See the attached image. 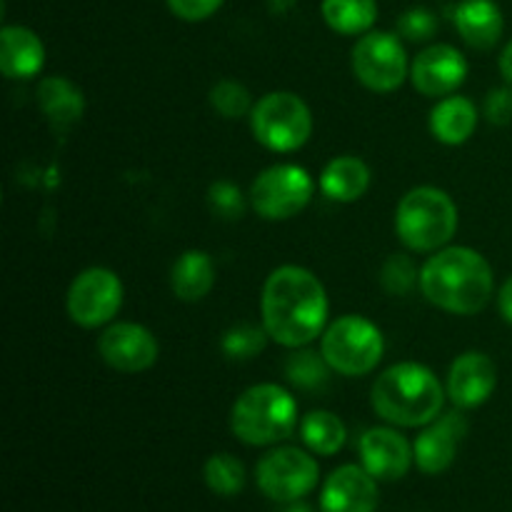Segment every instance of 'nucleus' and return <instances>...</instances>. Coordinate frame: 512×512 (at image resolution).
<instances>
[{
  "mask_svg": "<svg viewBox=\"0 0 512 512\" xmlns=\"http://www.w3.org/2000/svg\"><path fill=\"white\" fill-rule=\"evenodd\" d=\"M328 293L315 273L300 265H280L265 278L260 318L270 340L283 348H305L328 328Z\"/></svg>",
  "mask_w": 512,
  "mask_h": 512,
  "instance_id": "f257e3e1",
  "label": "nucleus"
},
{
  "mask_svg": "<svg viewBox=\"0 0 512 512\" xmlns=\"http://www.w3.org/2000/svg\"><path fill=\"white\" fill-rule=\"evenodd\" d=\"M420 290L445 313L475 315L493 298V268L478 250L445 245L420 268Z\"/></svg>",
  "mask_w": 512,
  "mask_h": 512,
  "instance_id": "f03ea898",
  "label": "nucleus"
},
{
  "mask_svg": "<svg viewBox=\"0 0 512 512\" xmlns=\"http://www.w3.org/2000/svg\"><path fill=\"white\" fill-rule=\"evenodd\" d=\"M448 390L438 375L420 363H398L373 383V410L398 428H425L443 413Z\"/></svg>",
  "mask_w": 512,
  "mask_h": 512,
  "instance_id": "7ed1b4c3",
  "label": "nucleus"
},
{
  "mask_svg": "<svg viewBox=\"0 0 512 512\" xmlns=\"http://www.w3.org/2000/svg\"><path fill=\"white\" fill-rule=\"evenodd\" d=\"M298 428V403L285 388L260 383L245 390L230 410V430L235 438L253 448L275 445L290 438Z\"/></svg>",
  "mask_w": 512,
  "mask_h": 512,
  "instance_id": "20e7f679",
  "label": "nucleus"
},
{
  "mask_svg": "<svg viewBox=\"0 0 512 512\" xmlns=\"http://www.w3.org/2000/svg\"><path fill=\"white\" fill-rule=\"evenodd\" d=\"M458 230V205L445 190L420 185L408 190L395 210V233L413 253H435Z\"/></svg>",
  "mask_w": 512,
  "mask_h": 512,
  "instance_id": "39448f33",
  "label": "nucleus"
},
{
  "mask_svg": "<svg viewBox=\"0 0 512 512\" xmlns=\"http://www.w3.org/2000/svg\"><path fill=\"white\" fill-rule=\"evenodd\" d=\"M320 353L345 378L373 373L385 353L383 330L363 315H343L320 335Z\"/></svg>",
  "mask_w": 512,
  "mask_h": 512,
  "instance_id": "423d86ee",
  "label": "nucleus"
},
{
  "mask_svg": "<svg viewBox=\"0 0 512 512\" xmlns=\"http://www.w3.org/2000/svg\"><path fill=\"white\" fill-rule=\"evenodd\" d=\"M250 130L263 148L273 153H295L313 135V113L300 95L273 90L253 105Z\"/></svg>",
  "mask_w": 512,
  "mask_h": 512,
  "instance_id": "0eeeda50",
  "label": "nucleus"
},
{
  "mask_svg": "<svg viewBox=\"0 0 512 512\" xmlns=\"http://www.w3.org/2000/svg\"><path fill=\"white\" fill-rule=\"evenodd\" d=\"M315 193V183L305 168L278 163L265 168L250 185V208L265 220H290L303 213Z\"/></svg>",
  "mask_w": 512,
  "mask_h": 512,
  "instance_id": "6e6552de",
  "label": "nucleus"
},
{
  "mask_svg": "<svg viewBox=\"0 0 512 512\" xmlns=\"http://www.w3.org/2000/svg\"><path fill=\"white\" fill-rule=\"evenodd\" d=\"M255 480L265 498L275 503H298L308 493H313L320 480L318 460L303 448L283 445L273 448L260 458L255 468Z\"/></svg>",
  "mask_w": 512,
  "mask_h": 512,
  "instance_id": "1a4fd4ad",
  "label": "nucleus"
},
{
  "mask_svg": "<svg viewBox=\"0 0 512 512\" xmlns=\"http://www.w3.org/2000/svg\"><path fill=\"white\" fill-rule=\"evenodd\" d=\"M353 73L373 93H393L410 75L408 55L395 33L370 30L353 48Z\"/></svg>",
  "mask_w": 512,
  "mask_h": 512,
  "instance_id": "9d476101",
  "label": "nucleus"
},
{
  "mask_svg": "<svg viewBox=\"0 0 512 512\" xmlns=\"http://www.w3.org/2000/svg\"><path fill=\"white\" fill-rule=\"evenodd\" d=\"M65 305H68L70 320L80 328L108 325L123 305V283L113 270L95 265L75 275Z\"/></svg>",
  "mask_w": 512,
  "mask_h": 512,
  "instance_id": "9b49d317",
  "label": "nucleus"
},
{
  "mask_svg": "<svg viewBox=\"0 0 512 512\" xmlns=\"http://www.w3.org/2000/svg\"><path fill=\"white\" fill-rule=\"evenodd\" d=\"M468 78V60L448 43L428 45L410 63V80L420 95L448 98Z\"/></svg>",
  "mask_w": 512,
  "mask_h": 512,
  "instance_id": "f8f14e48",
  "label": "nucleus"
},
{
  "mask_svg": "<svg viewBox=\"0 0 512 512\" xmlns=\"http://www.w3.org/2000/svg\"><path fill=\"white\" fill-rule=\"evenodd\" d=\"M98 353L103 363L118 373H143L153 368L160 348L155 335L140 323H113L98 338Z\"/></svg>",
  "mask_w": 512,
  "mask_h": 512,
  "instance_id": "ddd939ff",
  "label": "nucleus"
},
{
  "mask_svg": "<svg viewBox=\"0 0 512 512\" xmlns=\"http://www.w3.org/2000/svg\"><path fill=\"white\" fill-rule=\"evenodd\" d=\"M465 435H468V420H465L460 410L438 415L433 423L425 425L423 433L413 443L415 465L420 468V473H445L455 463V455H458V448Z\"/></svg>",
  "mask_w": 512,
  "mask_h": 512,
  "instance_id": "4468645a",
  "label": "nucleus"
},
{
  "mask_svg": "<svg viewBox=\"0 0 512 512\" xmlns=\"http://www.w3.org/2000/svg\"><path fill=\"white\" fill-rule=\"evenodd\" d=\"M498 388V368L485 353L470 350L458 355L448 373V398L455 408L473 410L488 403L490 395Z\"/></svg>",
  "mask_w": 512,
  "mask_h": 512,
  "instance_id": "2eb2a0df",
  "label": "nucleus"
},
{
  "mask_svg": "<svg viewBox=\"0 0 512 512\" xmlns=\"http://www.w3.org/2000/svg\"><path fill=\"white\" fill-rule=\"evenodd\" d=\"M378 503V480L363 465H340L320 490V512H375Z\"/></svg>",
  "mask_w": 512,
  "mask_h": 512,
  "instance_id": "dca6fc26",
  "label": "nucleus"
},
{
  "mask_svg": "<svg viewBox=\"0 0 512 512\" xmlns=\"http://www.w3.org/2000/svg\"><path fill=\"white\" fill-rule=\"evenodd\" d=\"M358 448L360 465L375 480H383V483H393V480L405 478L410 465L415 463L413 445L395 428H370L360 438Z\"/></svg>",
  "mask_w": 512,
  "mask_h": 512,
  "instance_id": "f3484780",
  "label": "nucleus"
},
{
  "mask_svg": "<svg viewBox=\"0 0 512 512\" xmlns=\"http://www.w3.org/2000/svg\"><path fill=\"white\" fill-rule=\"evenodd\" d=\"M45 45L38 33L25 25H5L0 30V70L10 80H28L43 70Z\"/></svg>",
  "mask_w": 512,
  "mask_h": 512,
  "instance_id": "a211bd4d",
  "label": "nucleus"
},
{
  "mask_svg": "<svg viewBox=\"0 0 512 512\" xmlns=\"http://www.w3.org/2000/svg\"><path fill=\"white\" fill-rule=\"evenodd\" d=\"M455 28L475 50H490L503 38V10L495 0H463L455 8Z\"/></svg>",
  "mask_w": 512,
  "mask_h": 512,
  "instance_id": "6ab92c4d",
  "label": "nucleus"
},
{
  "mask_svg": "<svg viewBox=\"0 0 512 512\" xmlns=\"http://www.w3.org/2000/svg\"><path fill=\"white\" fill-rule=\"evenodd\" d=\"M38 105L50 120L55 130L65 133L83 118L85 100L83 93L75 83H70L63 75H50L43 78L38 85Z\"/></svg>",
  "mask_w": 512,
  "mask_h": 512,
  "instance_id": "aec40b11",
  "label": "nucleus"
},
{
  "mask_svg": "<svg viewBox=\"0 0 512 512\" xmlns=\"http://www.w3.org/2000/svg\"><path fill=\"white\" fill-rule=\"evenodd\" d=\"M478 118L473 100L453 93L448 98H440V103L430 113V133L445 145H463L473 138Z\"/></svg>",
  "mask_w": 512,
  "mask_h": 512,
  "instance_id": "412c9836",
  "label": "nucleus"
},
{
  "mask_svg": "<svg viewBox=\"0 0 512 512\" xmlns=\"http://www.w3.org/2000/svg\"><path fill=\"white\" fill-rule=\"evenodd\" d=\"M370 188V168L355 155H338L320 175V190L335 203H355Z\"/></svg>",
  "mask_w": 512,
  "mask_h": 512,
  "instance_id": "4be33fe9",
  "label": "nucleus"
},
{
  "mask_svg": "<svg viewBox=\"0 0 512 512\" xmlns=\"http://www.w3.org/2000/svg\"><path fill=\"white\" fill-rule=\"evenodd\" d=\"M170 285L175 298L183 303H198L213 290L215 263L205 250H185L170 270Z\"/></svg>",
  "mask_w": 512,
  "mask_h": 512,
  "instance_id": "5701e85b",
  "label": "nucleus"
},
{
  "mask_svg": "<svg viewBox=\"0 0 512 512\" xmlns=\"http://www.w3.org/2000/svg\"><path fill=\"white\" fill-rule=\"evenodd\" d=\"M323 20L330 30L340 35H365L378 20L375 0H323Z\"/></svg>",
  "mask_w": 512,
  "mask_h": 512,
  "instance_id": "b1692460",
  "label": "nucleus"
},
{
  "mask_svg": "<svg viewBox=\"0 0 512 512\" xmlns=\"http://www.w3.org/2000/svg\"><path fill=\"white\" fill-rule=\"evenodd\" d=\"M300 438L310 453L330 458V455L340 453L345 438H348V430H345L343 420L330 410H313L300 420Z\"/></svg>",
  "mask_w": 512,
  "mask_h": 512,
  "instance_id": "393cba45",
  "label": "nucleus"
},
{
  "mask_svg": "<svg viewBox=\"0 0 512 512\" xmlns=\"http://www.w3.org/2000/svg\"><path fill=\"white\" fill-rule=\"evenodd\" d=\"M205 485L220 498H233L245 488V468L235 455L215 453L205 460Z\"/></svg>",
  "mask_w": 512,
  "mask_h": 512,
  "instance_id": "a878e982",
  "label": "nucleus"
},
{
  "mask_svg": "<svg viewBox=\"0 0 512 512\" xmlns=\"http://www.w3.org/2000/svg\"><path fill=\"white\" fill-rule=\"evenodd\" d=\"M330 365L323 358V353H315V350L298 348L285 363V375H288L290 383L295 388L303 390H318L328 383L330 378Z\"/></svg>",
  "mask_w": 512,
  "mask_h": 512,
  "instance_id": "bb28decb",
  "label": "nucleus"
},
{
  "mask_svg": "<svg viewBox=\"0 0 512 512\" xmlns=\"http://www.w3.org/2000/svg\"><path fill=\"white\" fill-rule=\"evenodd\" d=\"M210 105L218 115L228 120L245 118V115L253 113V95L238 80H220L210 90Z\"/></svg>",
  "mask_w": 512,
  "mask_h": 512,
  "instance_id": "cd10ccee",
  "label": "nucleus"
},
{
  "mask_svg": "<svg viewBox=\"0 0 512 512\" xmlns=\"http://www.w3.org/2000/svg\"><path fill=\"white\" fill-rule=\"evenodd\" d=\"M268 330L258 328V325L240 323L235 328H230L223 338V350L228 358L233 360H250L258 353H263L265 343H268Z\"/></svg>",
  "mask_w": 512,
  "mask_h": 512,
  "instance_id": "c85d7f7f",
  "label": "nucleus"
},
{
  "mask_svg": "<svg viewBox=\"0 0 512 512\" xmlns=\"http://www.w3.org/2000/svg\"><path fill=\"white\" fill-rule=\"evenodd\" d=\"M420 283V270L415 260L405 253H393L380 268V285L390 295H408Z\"/></svg>",
  "mask_w": 512,
  "mask_h": 512,
  "instance_id": "c756f323",
  "label": "nucleus"
},
{
  "mask_svg": "<svg viewBox=\"0 0 512 512\" xmlns=\"http://www.w3.org/2000/svg\"><path fill=\"white\" fill-rule=\"evenodd\" d=\"M208 203L218 218L238 220L245 213V195L230 180H215L208 190Z\"/></svg>",
  "mask_w": 512,
  "mask_h": 512,
  "instance_id": "7c9ffc66",
  "label": "nucleus"
},
{
  "mask_svg": "<svg viewBox=\"0 0 512 512\" xmlns=\"http://www.w3.org/2000/svg\"><path fill=\"white\" fill-rule=\"evenodd\" d=\"M398 30L403 38L418 43V40L433 38L435 30H438V20H435V15L428 8H410L408 13L400 15Z\"/></svg>",
  "mask_w": 512,
  "mask_h": 512,
  "instance_id": "2f4dec72",
  "label": "nucleus"
},
{
  "mask_svg": "<svg viewBox=\"0 0 512 512\" xmlns=\"http://www.w3.org/2000/svg\"><path fill=\"white\" fill-rule=\"evenodd\" d=\"M223 5V0H168V8L175 18L200 23V20L215 15Z\"/></svg>",
  "mask_w": 512,
  "mask_h": 512,
  "instance_id": "473e14b6",
  "label": "nucleus"
},
{
  "mask_svg": "<svg viewBox=\"0 0 512 512\" xmlns=\"http://www.w3.org/2000/svg\"><path fill=\"white\" fill-rule=\"evenodd\" d=\"M485 118L493 125H510L512 123V85L505 88H493L485 98Z\"/></svg>",
  "mask_w": 512,
  "mask_h": 512,
  "instance_id": "72a5a7b5",
  "label": "nucleus"
},
{
  "mask_svg": "<svg viewBox=\"0 0 512 512\" xmlns=\"http://www.w3.org/2000/svg\"><path fill=\"white\" fill-rule=\"evenodd\" d=\"M498 308H500V315H503V318L512 325V275L508 280H505L503 288H500Z\"/></svg>",
  "mask_w": 512,
  "mask_h": 512,
  "instance_id": "f704fd0d",
  "label": "nucleus"
},
{
  "mask_svg": "<svg viewBox=\"0 0 512 512\" xmlns=\"http://www.w3.org/2000/svg\"><path fill=\"white\" fill-rule=\"evenodd\" d=\"M500 75L505 78V83L512 85V40L500 53Z\"/></svg>",
  "mask_w": 512,
  "mask_h": 512,
  "instance_id": "c9c22d12",
  "label": "nucleus"
}]
</instances>
